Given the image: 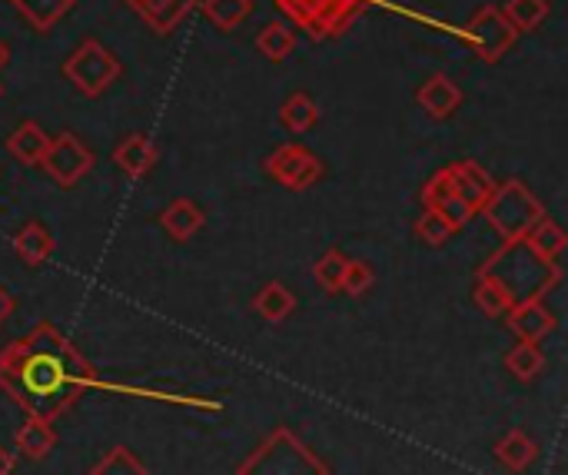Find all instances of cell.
<instances>
[{"label":"cell","mask_w":568,"mask_h":475,"mask_svg":"<svg viewBox=\"0 0 568 475\" xmlns=\"http://www.w3.org/2000/svg\"><path fill=\"white\" fill-rule=\"evenodd\" d=\"M90 386H103L97 370L50 323L0 350V390L33 420L53 423Z\"/></svg>","instance_id":"obj_1"},{"label":"cell","mask_w":568,"mask_h":475,"mask_svg":"<svg viewBox=\"0 0 568 475\" xmlns=\"http://www.w3.org/2000/svg\"><path fill=\"white\" fill-rule=\"evenodd\" d=\"M483 276H489L493 283H499V290L516 303H526V300H542L546 293H552L562 280L556 260H546L539 256L526 236L523 240H506L489 260L486 266L479 270Z\"/></svg>","instance_id":"obj_2"},{"label":"cell","mask_w":568,"mask_h":475,"mask_svg":"<svg viewBox=\"0 0 568 475\" xmlns=\"http://www.w3.org/2000/svg\"><path fill=\"white\" fill-rule=\"evenodd\" d=\"M236 475H329V469L303 439L280 426L240 463Z\"/></svg>","instance_id":"obj_3"},{"label":"cell","mask_w":568,"mask_h":475,"mask_svg":"<svg viewBox=\"0 0 568 475\" xmlns=\"http://www.w3.org/2000/svg\"><path fill=\"white\" fill-rule=\"evenodd\" d=\"M479 213L486 216V223L503 236V240H523L542 216V203L536 200V193L523 183V180H509V183H496V190L489 193V200L479 206Z\"/></svg>","instance_id":"obj_4"},{"label":"cell","mask_w":568,"mask_h":475,"mask_svg":"<svg viewBox=\"0 0 568 475\" xmlns=\"http://www.w3.org/2000/svg\"><path fill=\"white\" fill-rule=\"evenodd\" d=\"M369 3L373 0H276V7L313 40L339 37Z\"/></svg>","instance_id":"obj_5"},{"label":"cell","mask_w":568,"mask_h":475,"mask_svg":"<svg viewBox=\"0 0 568 475\" xmlns=\"http://www.w3.org/2000/svg\"><path fill=\"white\" fill-rule=\"evenodd\" d=\"M123 73V63L116 60V53L110 47H103L100 40H83L67 60H63V77L83 93V97H100L106 93Z\"/></svg>","instance_id":"obj_6"},{"label":"cell","mask_w":568,"mask_h":475,"mask_svg":"<svg viewBox=\"0 0 568 475\" xmlns=\"http://www.w3.org/2000/svg\"><path fill=\"white\" fill-rule=\"evenodd\" d=\"M466 40L486 63H499L519 40V30L506 20L499 7H479L466 23Z\"/></svg>","instance_id":"obj_7"},{"label":"cell","mask_w":568,"mask_h":475,"mask_svg":"<svg viewBox=\"0 0 568 475\" xmlns=\"http://www.w3.org/2000/svg\"><path fill=\"white\" fill-rule=\"evenodd\" d=\"M266 173L286 190H310L323 180V160L303 143H283L266 156Z\"/></svg>","instance_id":"obj_8"},{"label":"cell","mask_w":568,"mask_h":475,"mask_svg":"<svg viewBox=\"0 0 568 475\" xmlns=\"http://www.w3.org/2000/svg\"><path fill=\"white\" fill-rule=\"evenodd\" d=\"M40 166L57 186L67 190V186H77L93 170V150L83 146L77 133H60V137H50V146Z\"/></svg>","instance_id":"obj_9"},{"label":"cell","mask_w":568,"mask_h":475,"mask_svg":"<svg viewBox=\"0 0 568 475\" xmlns=\"http://www.w3.org/2000/svg\"><path fill=\"white\" fill-rule=\"evenodd\" d=\"M509 320V330L523 340V343H542L546 336L556 333V313L542 303V300H526V303H516L509 306L506 313Z\"/></svg>","instance_id":"obj_10"},{"label":"cell","mask_w":568,"mask_h":475,"mask_svg":"<svg viewBox=\"0 0 568 475\" xmlns=\"http://www.w3.org/2000/svg\"><path fill=\"white\" fill-rule=\"evenodd\" d=\"M446 173H449V180H453V193L463 200V203H469L476 213H479V206L489 200V193L496 190V180L476 163V160H459V163H449L446 166Z\"/></svg>","instance_id":"obj_11"},{"label":"cell","mask_w":568,"mask_h":475,"mask_svg":"<svg viewBox=\"0 0 568 475\" xmlns=\"http://www.w3.org/2000/svg\"><path fill=\"white\" fill-rule=\"evenodd\" d=\"M126 3L153 33H173L200 0H126Z\"/></svg>","instance_id":"obj_12"},{"label":"cell","mask_w":568,"mask_h":475,"mask_svg":"<svg viewBox=\"0 0 568 475\" xmlns=\"http://www.w3.org/2000/svg\"><path fill=\"white\" fill-rule=\"evenodd\" d=\"M419 107L433 117V120H449L459 107H463V90L446 77V73H433L419 93H416Z\"/></svg>","instance_id":"obj_13"},{"label":"cell","mask_w":568,"mask_h":475,"mask_svg":"<svg viewBox=\"0 0 568 475\" xmlns=\"http://www.w3.org/2000/svg\"><path fill=\"white\" fill-rule=\"evenodd\" d=\"M50 146V133H43L40 123L23 120L17 123V130L7 137V153L20 163V166H40Z\"/></svg>","instance_id":"obj_14"},{"label":"cell","mask_w":568,"mask_h":475,"mask_svg":"<svg viewBox=\"0 0 568 475\" xmlns=\"http://www.w3.org/2000/svg\"><path fill=\"white\" fill-rule=\"evenodd\" d=\"M156 160H160V153H156L153 140L143 137V133H130V137L113 150V163H116L126 176H133V180L146 176V173L156 166Z\"/></svg>","instance_id":"obj_15"},{"label":"cell","mask_w":568,"mask_h":475,"mask_svg":"<svg viewBox=\"0 0 568 475\" xmlns=\"http://www.w3.org/2000/svg\"><path fill=\"white\" fill-rule=\"evenodd\" d=\"M203 223H206L203 210H200L193 200H186V196L173 200V203L160 213V226H163V230H166V236H170V240H176V243L193 240V236L203 230Z\"/></svg>","instance_id":"obj_16"},{"label":"cell","mask_w":568,"mask_h":475,"mask_svg":"<svg viewBox=\"0 0 568 475\" xmlns=\"http://www.w3.org/2000/svg\"><path fill=\"white\" fill-rule=\"evenodd\" d=\"M13 253L27 263V266H43L50 256H53V236H50V230L43 226V223H37V220H30V223H23L20 230H17V236H13Z\"/></svg>","instance_id":"obj_17"},{"label":"cell","mask_w":568,"mask_h":475,"mask_svg":"<svg viewBox=\"0 0 568 475\" xmlns=\"http://www.w3.org/2000/svg\"><path fill=\"white\" fill-rule=\"evenodd\" d=\"M536 456H539V446H536L532 436L523 433V429H509V433L496 443V459H499V466L509 469V473L529 469V466L536 463Z\"/></svg>","instance_id":"obj_18"},{"label":"cell","mask_w":568,"mask_h":475,"mask_svg":"<svg viewBox=\"0 0 568 475\" xmlns=\"http://www.w3.org/2000/svg\"><path fill=\"white\" fill-rule=\"evenodd\" d=\"M53 446H57V433H53V426L47 423V420H27L20 429H17V453H23L27 459H33V463H40V459H47L50 453H53Z\"/></svg>","instance_id":"obj_19"},{"label":"cell","mask_w":568,"mask_h":475,"mask_svg":"<svg viewBox=\"0 0 568 475\" xmlns=\"http://www.w3.org/2000/svg\"><path fill=\"white\" fill-rule=\"evenodd\" d=\"M13 7L33 30L47 33L77 7V0H13Z\"/></svg>","instance_id":"obj_20"},{"label":"cell","mask_w":568,"mask_h":475,"mask_svg":"<svg viewBox=\"0 0 568 475\" xmlns=\"http://www.w3.org/2000/svg\"><path fill=\"white\" fill-rule=\"evenodd\" d=\"M253 310L266 320V323H283L293 310H296V296L286 283H266L256 300H253Z\"/></svg>","instance_id":"obj_21"},{"label":"cell","mask_w":568,"mask_h":475,"mask_svg":"<svg viewBox=\"0 0 568 475\" xmlns=\"http://www.w3.org/2000/svg\"><path fill=\"white\" fill-rule=\"evenodd\" d=\"M320 120V107L310 93H293L286 97V103L280 107V123L290 130V133H310Z\"/></svg>","instance_id":"obj_22"},{"label":"cell","mask_w":568,"mask_h":475,"mask_svg":"<svg viewBox=\"0 0 568 475\" xmlns=\"http://www.w3.org/2000/svg\"><path fill=\"white\" fill-rule=\"evenodd\" d=\"M506 370H509L519 383L539 380V376L546 373V356H542L539 343H523V340H519V346H513V350L506 353Z\"/></svg>","instance_id":"obj_23"},{"label":"cell","mask_w":568,"mask_h":475,"mask_svg":"<svg viewBox=\"0 0 568 475\" xmlns=\"http://www.w3.org/2000/svg\"><path fill=\"white\" fill-rule=\"evenodd\" d=\"M526 243L539 253V256H546V260H559L562 253H566V230L559 226V223H552L549 216H542L529 233H526Z\"/></svg>","instance_id":"obj_24"},{"label":"cell","mask_w":568,"mask_h":475,"mask_svg":"<svg viewBox=\"0 0 568 475\" xmlns=\"http://www.w3.org/2000/svg\"><path fill=\"white\" fill-rule=\"evenodd\" d=\"M293 47H296V33H293L286 23H280V20L266 23V27L260 30V37H256V50H260L266 60H273V63L286 60V57L293 53Z\"/></svg>","instance_id":"obj_25"},{"label":"cell","mask_w":568,"mask_h":475,"mask_svg":"<svg viewBox=\"0 0 568 475\" xmlns=\"http://www.w3.org/2000/svg\"><path fill=\"white\" fill-rule=\"evenodd\" d=\"M346 263H349V256L339 253V250H329V253L320 256V263L313 266V276H316V283H320L323 293H329V296H339L343 293Z\"/></svg>","instance_id":"obj_26"},{"label":"cell","mask_w":568,"mask_h":475,"mask_svg":"<svg viewBox=\"0 0 568 475\" xmlns=\"http://www.w3.org/2000/svg\"><path fill=\"white\" fill-rule=\"evenodd\" d=\"M499 10L523 33V30L542 27V20L549 17V0H506V7H499Z\"/></svg>","instance_id":"obj_27"},{"label":"cell","mask_w":568,"mask_h":475,"mask_svg":"<svg viewBox=\"0 0 568 475\" xmlns=\"http://www.w3.org/2000/svg\"><path fill=\"white\" fill-rule=\"evenodd\" d=\"M200 3H203V13L220 30H236L253 13V0H200Z\"/></svg>","instance_id":"obj_28"},{"label":"cell","mask_w":568,"mask_h":475,"mask_svg":"<svg viewBox=\"0 0 568 475\" xmlns=\"http://www.w3.org/2000/svg\"><path fill=\"white\" fill-rule=\"evenodd\" d=\"M90 475H150V469L136 459L133 449L126 446H113L100 456V463L90 469Z\"/></svg>","instance_id":"obj_29"},{"label":"cell","mask_w":568,"mask_h":475,"mask_svg":"<svg viewBox=\"0 0 568 475\" xmlns=\"http://www.w3.org/2000/svg\"><path fill=\"white\" fill-rule=\"evenodd\" d=\"M473 300H476V306L486 313V316H506L509 313V306H513V300L499 290V283H493L489 276H476V286H473Z\"/></svg>","instance_id":"obj_30"},{"label":"cell","mask_w":568,"mask_h":475,"mask_svg":"<svg viewBox=\"0 0 568 475\" xmlns=\"http://www.w3.org/2000/svg\"><path fill=\"white\" fill-rule=\"evenodd\" d=\"M453 226L439 216V213H433V210H426L419 220H416V236L426 243V246H446L449 240H453Z\"/></svg>","instance_id":"obj_31"},{"label":"cell","mask_w":568,"mask_h":475,"mask_svg":"<svg viewBox=\"0 0 568 475\" xmlns=\"http://www.w3.org/2000/svg\"><path fill=\"white\" fill-rule=\"evenodd\" d=\"M376 283V273L369 263H359V260H349L346 263V276H343V296H363L369 293Z\"/></svg>","instance_id":"obj_32"},{"label":"cell","mask_w":568,"mask_h":475,"mask_svg":"<svg viewBox=\"0 0 568 475\" xmlns=\"http://www.w3.org/2000/svg\"><path fill=\"white\" fill-rule=\"evenodd\" d=\"M433 213H439V216H443V220H446L453 230H463V226H466V223L476 216V210H473L469 203H463L456 193H449V196H446V200H443V203L433 210Z\"/></svg>","instance_id":"obj_33"},{"label":"cell","mask_w":568,"mask_h":475,"mask_svg":"<svg viewBox=\"0 0 568 475\" xmlns=\"http://www.w3.org/2000/svg\"><path fill=\"white\" fill-rule=\"evenodd\" d=\"M449 193H453V180H449L446 170H439V173L423 186V206H426V210H436Z\"/></svg>","instance_id":"obj_34"},{"label":"cell","mask_w":568,"mask_h":475,"mask_svg":"<svg viewBox=\"0 0 568 475\" xmlns=\"http://www.w3.org/2000/svg\"><path fill=\"white\" fill-rule=\"evenodd\" d=\"M13 310H17V303H13V296H10V290L0 283V326L13 316Z\"/></svg>","instance_id":"obj_35"},{"label":"cell","mask_w":568,"mask_h":475,"mask_svg":"<svg viewBox=\"0 0 568 475\" xmlns=\"http://www.w3.org/2000/svg\"><path fill=\"white\" fill-rule=\"evenodd\" d=\"M13 466H17V459H13V453L0 446V475H10V473H13Z\"/></svg>","instance_id":"obj_36"},{"label":"cell","mask_w":568,"mask_h":475,"mask_svg":"<svg viewBox=\"0 0 568 475\" xmlns=\"http://www.w3.org/2000/svg\"><path fill=\"white\" fill-rule=\"evenodd\" d=\"M7 63H10V47H7V43L0 40V70H3Z\"/></svg>","instance_id":"obj_37"}]
</instances>
